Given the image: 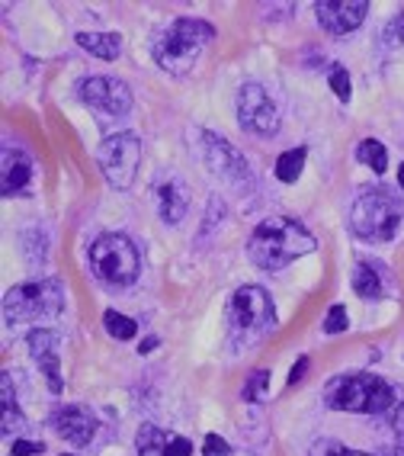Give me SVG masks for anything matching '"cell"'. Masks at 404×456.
Here are the masks:
<instances>
[{"label": "cell", "mask_w": 404, "mask_h": 456, "mask_svg": "<svg viewBox=\"0 0 404 456\" xmlns=\"http://www.w3.org/2000/svg\"><path fill=\"white\" fill-rule=\"evenodd\" d=\"M61 456H71V453H61Z\"/></svg>", "instance_id": "cell-36"}, {"label": "cell", "mask_w": 404, "mask_h": 456, "mask_svg": "<svg viewBox=\"0 0 404 456\" xmlns=\"http://www.w3.org/2000/svg\"><path fill=\"white\" fill-rule=\"evenodd\" d=\"M238 119L244 129L257 135H273L279 129V110L260 84H244L238 90Z\"/></svg>", "instance_id": "cell-11"}, {"label": "cell", "mask_w": 404, "mask_h": 456, "mask_svg": "<svg viewBox=\"0 0 404 456\" xmlns=\"http://www.w3.org/2000/svg\"><path fill=\"white\" fill-rule=\"evenodd\" d=\"M103 328L109 331V338H116V341H132V338L138 334L135 318L122 315V312H116V309L103 312Z\"/></svg>", "instance_id": "cell-23"}, {"label": "cell", "mask_w": 404, "mask_h": 456, "mask_svg": "<svg viewBox=\"0 0 404 456\" xmlns=\"http://www.w3.org/2000/svg\"><path fill=\"white\" fill-rule=\"evenodd\" d=\"M327 81H331L334 94H337L340 100H350V94H353V84H350V74L343 65H331V71H327Z\"/></svg>", "instance_id": "cell-25"}, {"label": "cell", "mask_w": 404, "mask_h": 456, "mask_svg": "<svg viewBox=\"0 0 404 456\" xmlns=\"http://www.w3.org/2000/svg\"><path fill=\"white\" fill-rule=\"evenodd\" d=\"M327 456H369V453H360V450H347V447H331Z\"/></svg>", "instance_id": "cell-33"}, {"label": "cell", "mask_w": 404, "mask_h": 456, "mask_svg": "<svg viewBox=\"0 0 404 456\" xmlns=\"http://www.w3.org/2000/svg\"><path fill=\"white\" fill-rule=\"evenodd\" d=\"M81 100L93 110L106 116H125L132 110V90L122 77H113V74H97V77H87L77 87Z\"/></svg>", "instance_id": "cell-10"}, {"label": "cell", "mask_w": 404, "mask_h": 456, "mask_svg": "<svg viewBox=\"0 0 404 456\" xmlns=\"http://www.w3.org/2000/svg\"><path fill=\"white\" fill-rule=\"evenodd\" d=\"M404 222V203L392 190L385 187H363L353 200V212H350V228L356 238L382 245L398 235V228Z\"/></svg>", "instance_id": "cell-3"}, {"label": "cell", "mask_w": 404, "mask_h": 456, "mask_svg": "<svg viewBox=\"0 0 404 456\" xmlns=\"http://www.w3.org/2000/svg\"><path fill=\"white\" fill-rule=\"evenodd\" d=\"M33 180V164L20 148H4V196H20L26 193Z\"/></svg>", "instance_id": "cell-16"}, {"label": "cell", "mask_w": 404, "mask_h": 456, "mask_svg": "<svg viewBox=\"0 0 404 456\" xmlns=\"http://www.w3.org/2000/svg\"><path fill=\"white\" fill-rule=\"evenodd\" d=\"M154 347H158V338H148V341L138 344V354H148V351H154Z\"/></svg>", "instance_id": "cell-34"}, {"label": "cell", "mask_w": 404, "mask_h": 456, "mask_svg": "<svg viewBox=\"0 0 404 456\" xmlns=\"http://www.w3.org/2000/svg\"><path fill=\"white\" fill-rule=\"evenodd\" d=\"M356 161L360 164H366L372 174H385L388 171V151H385V145H382L379 139H366V142H360V148H356Z\"/></svg>", "instance_id": "cell-21"}, {"label": "cell", "mask_w": 404, "mask_h": 456, "mask_svg": "<svg viewBox=\"0 0 404 456\" xmlns=\"http://www.w3.org/2000/svg\"><path fill=\"white\" fill-rule=\"evenodd\" d=\"M215 39V29L206 20L196 17H180L170 26H164L161 33L154 36V61L170 74H186L193 71L199 52Z\"/></svg>", "instance_id": "cell-2"}, {"label": "cell", "mask_w": 404, "mask_h": 456, "mask_svg": "<svg viewBox=\"0 0 404 456\" xmlns=\"http://www.w3.org/2000/svg\"><path fill=\"white\" fill-rule=\"evenodd\" d=\"M270 389V370H254L244 383V399L247 402H263Z\"/></svg>", "instance_id": "cell-24"}, {"label": "cell", "mask_w": 404, "mask_h": 456, "mask_svg": "<svg viewBox=\"0 0 404 456\" xmlns=\"http://www.w3.org/2000/svg\"><path fill=\"white\" fill-rule=\"evenodd\" d=\"M324 331L327 334H343L347 331V309H343V305H331V309H327V315H324Z\"/></svg>", "instance_id": "cell-26"}, {"label": "cell", "mask_w": 404, "mask_h": 456, "mask_svg": "<svg viewBox=\"0 0 404 456\" xmlns=\"http://www.w3.org/2000/svg\"><path fill=\"white\" fill-rule=\"evenodd\" d=\"M87 261L93 277L106 286H132L141 273V257L122 232H103L90 245Z\"/></svg>", "instance_id": "cell-6"}, {"label": "cell", "mask_w": 404, "mask_h": 456, "mask_svg": "<svg viewBox=\"0 0 404 456\" xmlns=\"http://www.w3.org/2000/svg\"><path fill=\"white\" fill-rule=\"evenodd\" d=\"M308 367H311V360H308V357H299V360H295V363H292V370H289V379H286V383H289V386H299L302 379H305Z\"/></svg>", "instance_id": "cell-31"}, {"label": "cell", "mask_w": 404, "mask_h": 456, "mask_svg": "<svg viewBox=\"0 0 404 456\" xmlns=\"http://www.w3.org/2000/svg\"><path fill=\"white\" fill-rule=\"evenodd\" d=\"M305 161H308V148H289L283 155L276 158V177L283 180V183H295L305 171Z\"/></svg>", "instance_id": "cell-20"}, {"label": "cell", "mask_w": 404, "mask_h": 456, "mask_svg": "<svg viewBox=\"0 0 404 456\" xmlns=\"http://www.w3.org/2000/svg\"><path fill=\"white\" fill-rule=\"evenodd\" d=\"M382 42H385V45H392V49H404V17H395L392 23L385 26Z\"/></svg>", "instance_id": "cell-27"}, {"label": "cell", "mask_w": 404, "mask_h": 456, "mask_svg": "<svg viewBox=\"0 0 404 456\" xmlns=\"http://www.w3.org/2000/svg\"><path fill=\"white\" fill-rule=\"evenodd\" d=\"M202 456H231V447H228V440L219 437V434H206V440H202Z\"/></svg>", "instance_id": "cell-28"}, {"label": "cell", "mask_w": 404, "mask_h": 456, "mask_svg": "<svg viewBox=\"0 0 404 456\" xmlns=\"http://www.w3.org/2000/svg\"><path fill=\"white\" fill-rule=\"evenodd\" d=\"M29 354H33L36 367L42 370V376H45V383H49V389L61 392L65 389V376H61V360H58V347H61V338H58L55 331H45V328H39V331L29 334Z\"/></svg>", "instance_id": "cell-14"}, {"label": "cell", "mask_w": 404, "mask_h": 456, "mask_svg": "<svg viewBox=\"0 0 404 456\" xmlns=\"http://www.w3.org/2000/svg\"><path fill=\"white\" fill-rule=\"evenodd\" d=\"M0 389H4V395H0V405H4V434L23 431V415H20L17 392H13V373H4Z\"/></svg>", "instance_id": "cell-19"}, {"label": "cell", "mask_w": 404, "mask_h": 456, "mask_svg": "<svg viewBox=\"0 0 404 456\" xmlns=\"http://www.w3.org/2000/svg\"><path fill=\"white\" fill-rule=\"evenodd\" d=\"M395 434H398V453L404 456V402L395 411Z\"/></svg>", "instance_id": "cell-32"}, {"label": "cell", "mask_w": 404, "mask_h": 456, "mask_svg": "<svg viewBox=\"0 0 404 456\" xmlns=\"http://www.w3.org/2000/svg\"><path fill=\"white\" fill-rule=\"evenodd\" d=\"M353 293L360 299H379L385 293V280H382V267L372 261H360L353 267Z\"/></svg>", "instance_id": "cell-17"}, {"label": "cell", "mask_w": 404, "mask_h": 456, "mask_svg": "<svg viewBox=\"0 0 404 456\" xmlns=\"http://www.w3.org/2000/svg\"><path fill=\"white\" fill-rule=\"evenodd\" d=\"M49 424H52V431L65 440V444H71V447H87L90 440H93V434H97V418L84 405L55 408Z\"/></svg>", "instance_id": "cell-12"}, {"label": "cell", "mask_w": 404, "mask_h": 456, "mask_svg": "<svg viewBox=\"0 0 404 456\" xmlns=\"http://www.w3.org/2000/svg\"><path fill=\"white\" fill-rule=\"evenodd\" d=\"M77 45L87 55L103 58V61H116L122 55V36L119 33H77Z\"/></svg>", "instance_id": "cell-18"}, {"label": "cell", "mask_w": 404, "mask_h": 456, "mask_svg": "<svg viewBox=\"0 0 404 456\" xmlns=\"http://www.w3.org/2000/svg\"><path fill=\"white\" fill-rule=\"evenodd\" d=\"M135 447L138 456H167V440H164V434L154 424H141L138 428Z\"/></svg>", "instance_id": "cell-22"}, {"label": "cell", "mask_w": 404, "mask_h": 456, "mask_svg": "<svg viewBox=\"0 0 404 456\" xmlns=\"http://www.w3.org/2000/svg\"><path fill=\"white\" fill-rule=\"evenodd\" d=\"M324 402L334 411L382 415L395 402V389L372 373H340L324 386Z\"/></svg>", "instance_id": "cell-4"}, {"label": "cell", "mask_w": 404, "mask_h": 456, "mask_svg": "<svg viewBox=\"0 0 404 456\" xmlns=\"http://www.w3.org/2000/svg\"><path fill=\"white\" fill-rule=\"evenodd\" d=\"M273 325L276 309L267 289L257 283L238 286L231 299H228V334H231V344L235 347L257 344Z\"/></svg>", "instance_id": "cell-5"}, {"label": "cell", "mask_w": 404, "mask_h": 456, "mask_svg": "<svg viewBox=\"0 0 404 456\" xmlns=\"http://www.w3.org/2000/svg\"><path fill=\"white\" fill-rule=\"evenodd\" d=\"M199 151H202V161L209 164V171L215 174V177L228 180V183H235V187H244V183L254 177L251 164L244 161L241 151L228 139L215 135L212 129L199 132Z\"/></svg>", "instance_id": "cell-9"}, {"label": "cell", "mask_w": 404, "mask_h": 456, "mask_svg": "<svg viewBox=\"0 0 404 456\" xmlns=\"http://www.w3.org/2000/svg\"><path fill=\"white\" fill-rule=\"evenodd\" d=\"M315 248H318L315 235L302 222L286 219V216H273V219H263L251 232L247 257H251L254 267L273 273V270H283L292 261L311 254Z\"/></svg>", "instance_id": "cell-1"}, {"label": "cell", "mask_w": 404, "mask_h": 456, "mask_svg": "<svg viewBox=\"0 0 404 456\" xmlns=\"http://www.w3.org/2000/svg\"><path fill=\"white\" fill-rule=\"evenodd\" d=\"M398 187L404 190V164H401V167H398Z\"/></svg>", "instance_id": "cell-35"}, {"label": "cell", "mask_w": 404, "mask_h": 456, "mask_svg": "<svg viewBox=\"0 0 404 456\" xmlns=\"http://www.w3.org/2000/svg\"><path fill=\"white\" fill-rule=\"evenodd\" d=\"M65 305V293L58 280H29V283L10 286L4 296V315L7 322H29V318L58 315Z\"/></svg>", "instance_id": "cell-7"}, {"label": "cell", "mask_w": 404, "mask_h": 456, "mask_svg": "<svg viewBox=\"0 0 404 456\" xmlns=\"http://www.w3.org/2000/svg\"><path fill=\"white\" fill-rule=\"evenodd\" d=\"M154 193H158V209H161V219L167 225H180L186 219V209H190V190H186L183 180L174 174V177H164L154 183Z\"/></svg>", "instance_id": "cell-15"}, {"label": "cell", "mask_w": 404, "mask_h": 456, "mask_svg": "<svg viewBox=\"0 0 404 456\" xmlns=\"http://www.w3.org/2000/svg\"><path fill=\"white\" fill-rule=\"evenodd\" d=\"M10 453H13V456H39V453H45V444H42V440H26V437H20V440H13Z\"/></svg>", "instance_id": "cell-29"}, {"label": "cell", "mask_w": 404, "mask_h": 456, "mask_svg": "<svg viewBox=\"0 0 404 456\" xmlns=\"http://www.w3.org/2000/svg\"><path fill=\"white\" fill-rule=\"evenodd\" d=\"M167 456H193V444H190L186 437H170Z\"/></svg>", "instance_id": "cell-30"}, {"label": "cell", "mask_w": 404, "mask_h": 456, "mask_svg": "<svg viewBox=\"0 0 404 456\" xmlns=\"http://www.w3.org/2000/svg\"><path fill=\"white\" fill-rule=\"evenodd\" d=\"M97 161L106 183L113 190H129L135 183V174L141 167V142L132 132L106 135L97 148Z\"/></svg>", "instance_id": "cell-8"}, {"label": "cell", "mask_w": 404, "mask_h": 456, "mask_svg": "<svg viewBox=\"0 0 404 456\" xmlns=\"http://www.w3.org/2000/svg\"><path fill=\"white\" fill-rule=\"evenodd\" d=\"M318 23L334 36H347L353 29H360L369 13V4L366 0H321L315 4Z\"/></svg>", "instance_id": "cell-13"}]
</instances>
